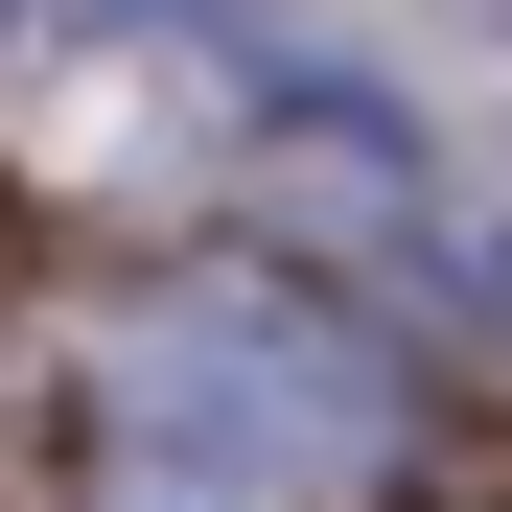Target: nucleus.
I'll use <instances>...</instances> for the list:
<instances>
[{
	"label": "nucleus",
	"mask_w": 512,
	"mask_h": 512,
	"mask_svg": "<svg viewBox=\"0 0 512 512\" xmlns=\"http://www.w3.org/2000/svg\"><path fill=\"white\" fill-rule=\"evenodd\" d=\"M94 419H117L140 512H350L396 466V373L303 280H163L94 350Z\"/></svg>",
	"instance_id": "nucleus-1"
}]
</instances>
